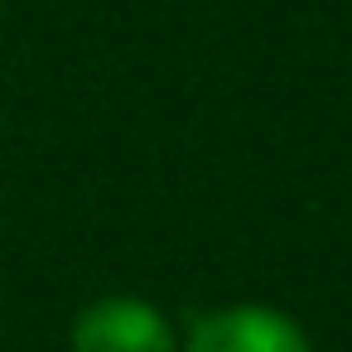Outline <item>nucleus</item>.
I'll return each instance as SVG.
<instances>
[{
    "instance_id": "nucleus-1",
    "label": "nucleus",
    "mask_w": 352,
    "mask_h": 352,
    "mask_svg": "<svg viewBox=\"0 0 352 352\" xmlns=\"http://www.w3.org/2000/svg\"><path fill=\"white\" fill-rule=\"evenodd\" d=\"M184 352H309V333L270 304H227L188 328Z\"/></svg>"
},
{
    "instance_id": "nucleus-2",
    "label": "nucleus",
    "mask_w": 352,
    "mask_h": 352,
    "mask_svg": "<svg viewBox=\"0 0 352 352\" xmlns=\"http://www.w3.org/2000/svg\"><path fill=\"white\" fill-rule=\"evenodd\" d=\"M73 352H179V347L169 318L155 304L135 294H107L78 314Z\"/></svg>"
}]
</instances>
